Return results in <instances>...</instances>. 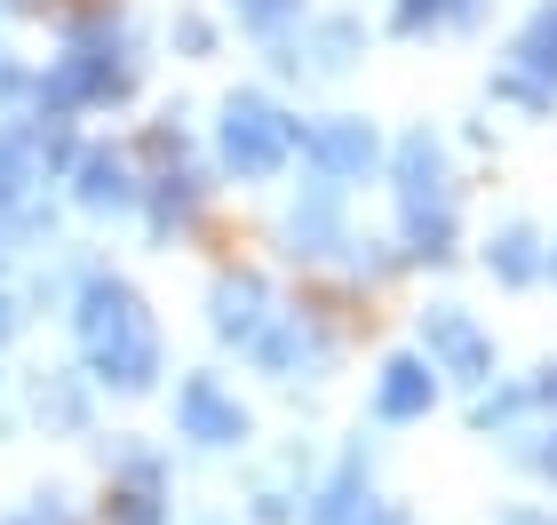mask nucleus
I'll use <instances>...</instances> for the list:
<instances>
[{"instance_id":"20e7f679","label":"nucleus","mask_w":557,"mask_h":525,"mask_svg":"<svg viewBox=\"0 0 557 525\" xmlns=\"http://www.w3.org/2000/svg\"><path fill=\"white\" fill-rule=\"evenodd\" d=\"M184 430L208 438V446H232V438H247V414L208 383V374H199V383H184Z\"/></svg>"},{"instance_id":"9d476101","label":"nucleus","mask_w":557,"mask_h":525,"mask_svg":"<svg viewBox=\"0 0 557 525\" xmlns=\"http://www.w3.org/2000/svg\"><path fill=\"white\" fill-rule=\"evenodd\" d=\"M430 342H438L454 366H486V342L470 335V318H462V311H430Z\"/></svg>"},{"instance_id":"f257e3e1","label":"nucleus","mask_w":557,"mask_h":525,"mask_svg":"<svg viewBox=\"0 0 557 525\" xmlns=\"http://www.w3.org/2000/svg\"><path fill=\"white\" fill-rule=\"evenodd\" d=\"M81 342H88L96 374H104V383H120V390H144L151 374H160L151 318H144V303H136L120 279H96V287L81 295Z\"/></svg>"},{"instance_id":"39448f33","label":"nucleus","mask_w":557,"mask_h":525,"mask_svg":"<svg viewBox=\"0 0 557 525\" xmlns=\"http://www.w3.org/2000/svg\"><path fill=\"white\" fill-rule=\"evenodd\" d=\"M81 208H96V215L136 208V167H128V152H88L81 160Z\"/></svg>"},{"instance_id":"f8f14e48","label":"nucleus","mask_w":557,"mask_h":525,"mask_svg":"<svg viewBox=\"0 0 557 525\" xmlns=\"http://www.w3.org/2000/svg\"><path fill=\"white\" fill-rule=\"evenodd\" d=\"M239 24H256V33H287V24L302 16V0H232Z\"/></svg>"},{"instance_id":"6e6552de","label":"nucleus","mask_w":557,"mask_h":525,"mask_svg":"<svg viewBox=\"0 0 557 525\" xmlns=\"http://www.w3.org/2000/svg\"><path fill=\"white\" fill-rule=\"evenodd\" d=\"M422 407H430V366L398 359V366H391V383H383V414H391V422H407V414H422Z\"/></svg>"},{"instance_id":"1a4fd4ad","label":"nucleus","mask_w":557,"mask_h":525,"mask_svg":"<svg viewBox=\"0 0 557 525\" xmlns=\"http://www.w3.org/2000/svg\"><path fill=\"white\" fill-rule=\"evenodd\" d=\"M287 239H295V255H326V239H335V199L311 191V208L287 215Z\"/></svg>"},{"instance_id":"9b49d317","label":"nucleus","mask_w":557,"mask_h":525,"mask_svg":"<svg viewBox=\"0 0 557 525\" xmlns=\"http://www.w3.org/2000/svg\"><path fill=\"white\" fill-rule=\"evenodd\" d=\"M350 48H359V24H319L311 33V72H343Z\"/></svg>"},{"instance_id":"0eeeda50","label":"nucleus","mask_w":557,"mask_h":525,"mask_svg":"<svg viewBox=\"0 0 557 525\" xmlns=\"http://www.w3.org/2000/svg\"><path fill=\"white\" fill-rule=\"evenodd\" d=\"M518 64L534 72V88H542V96L557 88V9H542L534 24H525V40H518Z\"/></svg>"},{"instance_id":"2eb2a0df","label":"nucleus","mask_w":557,"mask_h":525,"mask_svg":"<svg viewBox=\"0 0 557 525\" xmlns=\"http://www.w3.org/2000/svg\"><path fill=\"white\" fill-rule=\"evenodd\" d=\"M0 88H16V80H9V64H0Z\"/></svg>"},{"instance_id":"7ed1b4c3","label":"nucleus","mask_w":557,"mask_h":525,"mask_svg":"<svg viewBox=\"0 0 557 525\" xmlns=\"http://www.w3.org/2000/svg\"><path fill=\"white\" fill-rule=\"evenodd\" d=\"M302 152H311L326 175H367L374 167V128L367 120H326V128L302 136Z\"/></svg>"},{"instance_id":"4468645a","label":"nucleus","mask_w":557,"mask_h":525,"mask_svg":"<svg viewBox=\"0 0 557 525\" xmlns=\"http://www.w3.org/2000/svg\"><path fill=\"white\" fill-rule=\"evenodd\" d=\"M446 9H470V0H398V33H422V24H438Z\"/></svg>"},{"instance_id":"423d86ee","label":"nucleus","mask_w":557,"mask_h":525,"mask_svg":"<svg viewBox=\"0 0 557 525\" xmlns=\"http://www.w3.org/2000/svg\"><path fill=\"white\" fill-rule=\"evenodd\" d=\"M215 327L223 335H256L263 327V287L256 279H215Z\"/></svg>"},{"instance_id":"ddd939ff","label":"nucleus","mask_w":557,"mask_h":525,"mask_svg":"<svg viewBox=\"0 0 557 525\" xmlns=\"http://www.w3.org/2000/svg\"><path fill=\"white\" fill-rule=\"evenodd\" d=\"M494 271L502 279H525V271H534V232H502L494 239Z\"/></svg>"},{"instance_id":"f03ea898","label":"nucleus","mask_w":557,"mask_h":525,"mask_svg":"<svg viewBox=\"0 0 557 525\" xmlns=\"http://www.w3.org/2000/svg\"><path fill=\"white\" fill-rule=\"evenodd\" d=\"M287 152H295L287 112H271L263 96H232L223 104V167L232 175H271V167H287Z\"/></svg>"}]
</instances>
